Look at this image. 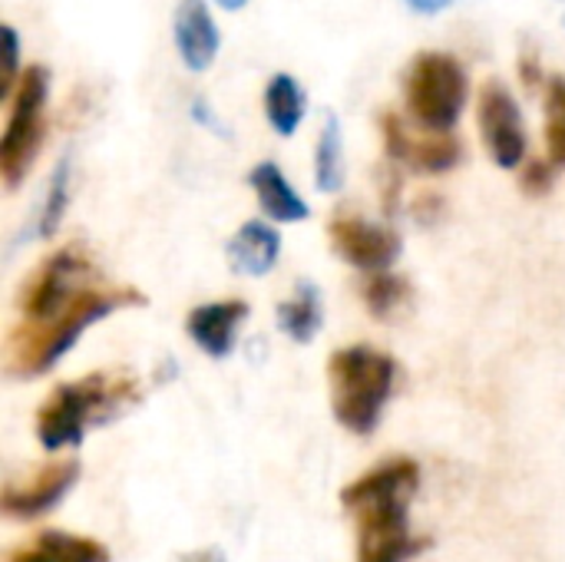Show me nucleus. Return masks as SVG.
Here are the masks:
<instances>
[{
    "instance_id": "f257e3e1",
    "label": "nucleus",
    "mask_w": 565,
    "mask_h": 562,
    "mask_svg": "<svg viewBox=\"0 0 565 562\" xmlns=\"http://www.w3.org/2000/svg\"><path fill=\"white\" fill-rule=\"evenodd\" d=\"M17 305L20 325L7 338V371L13 378H40L89 325L122 308H142L146 295L129 285H103L86 252L66 245L33 268Z\"/></svg>"
},
{
    "instance_id": "f03ea898",
    "label": "nucleus",
    "mask_w": 565,
    "mask_h": 562,
    "mask_svg": "<svg viewBox=\"0 0 565 562\" xmlns=\"http://www.w3.org/2000/svg\"><path fill=\"white\" fill-rule=\"evenodd\" d=\"M417 487V464L397 457L341 490L344 510L358 517V562H407L424 550L407 523V507Z\"/></svg>"
},
{
    "instance_id": "7ed1b4c3",
    "label": "nucleus",
    "mask_w": 565,
    "mask_h": 562,
    "mask_svg": "<svg viewBox=\"0 0 565 562\" xmlns=\"http://www.w3.org/2000/svg\"><path fill=\"white\" fill-rule=\"evenodd\" d=\"M136 397L139 384L129 374L93 371L79 381L60 384L36 411V441L50 454L63 447H79L93 424L109 421L122 407L136 404Z\"/></svg>"
},
{
    "instance_id": "20e7f679",
    "label": "nucleus",
    "mask_w": 565,
    "mask_h": 562,
    "mask_svg": "<svg viewBox=\"0 0 565 562\" xmlns=\"http://www.w3.org/2000/svg\"><path fill=\"white\" fill-rule=\"evenodd\" d=\"M328 378H331L334 421L358 437L374 434L394 394V381H397L394 358L367 344L341 348L328 361Z\"/></svg>"
},
{
    "instance_id": "39448f33",
    "label": "nucleus",
    "mask_w": 565,
    "mask_h": 562,
    "mask_svg": "<svg viewBox=\"0 0 565 562\" xmlns=\"http://www.w3.org/2000/svg\"><path fill=\"white\" fill-rule=\"evenodd\" d=\"M404 93H407V109L424 129L447 132L467 106L470 83L463 66L450 53L427 50L411 60L404 76Z\"/></svg>"
},
{
    "instance_id": "423d86ee",
    "label": "nucleus",
    "mask_w": 565,
    "mask_h": 562,
    "mask_svg": "<svg viewBox=\"0 0 565 562\" xmlns=\"http://www.w3.org/2000/svg\"><path fill=\"white\" fill-rule=\"evenodd\" d=\"M43 103H46V70L26 66L17 83L10 119L0 139V176L7 189H17L30 172L43 146Z\"/></svg>"
},
{
    "instance_id": "0eeeda50",
    "label": "nucleus",
    "mask_w": 565,
    "mask_h": 562,
    "mask_svg": "<svg viewBox=\"0 0 565 562\" xmlns=\"http://www.w3.org/2000/svg\"><path fill=\"white\" fill-rule=\"evenodd\" d=\"M480 132L487 142V152L500 169H516L526 159V129L516 96L490 79L480 93Z\"/></svg>"
},
{
    "instance_id": "6e6552de",
    "label": "nucleus",
    "mask_w": 565,
    "mask_h": 562,
    "mask_svg": "<svg viewBox=\"0 0 565 562\" xmlns=\"http://www.w3.org/2000/svg\"><path fill=\"white\" fill-rule=\"evenodd\" d=\"M328 238L338 258L367 275L387 272L401 255V238L391 229L364 222L358 215H334L328 225Z\"/></svg>"
},
{
    "instance_id": "1a4fd4ad",
    "label": "nucleus",
    "mask_w": 565,
    "mask_h": 562,
    "mask_svg": "<svg viewBox=\"0 0 565 562\" xmlns=\"http://www.w3.org/2000/svg\"><path fill=\"white\" fill-rule=\"evenodd\" d=\"M381 129H384L387 156L394 162H407L417 172H447L463 156V146H460L457 136H447V132H437V129L430 136H417L394 113L381 116Z\"/></svg>"
},
{
    "instance_id": "9d476101",
    "label": "nucleus",
    "mask_w": 565,
    "mask_h": 562,
    "mask_svg": "<svg viewBox=\"0 0 565 562\" xmlns=\"http://www.w3.org/2000/svg\"><path fill=\"white\" fill-rule=\"evenodd\" d=\"M79 480V464L76 460H60V464H46L43 470H36L26 484H7L0 507L7 517L13 520H33L50 513Z\"/></svg>"
},
{
    "instance_id": "9b49d317",
    "label": "nucleus",
    "mask_w": 565,
    "mask_h": 562,
    "mask_svg": "<svg viewBox=\"0 0 565 562\" xmlns=\"http://www.w3.org/2000/svg\"><path fill=\"white\" fill-rule=\"evenodd\" d=\"M172 40L182 56V63L192 73H205L218 56V26L205 7V0H179L172 17Z\"/></svg>"
},
{
    "instance_id": "f8f14e48",
    "label": "nucleus",
    "mask_w": 565,
    "mask_h": 562,
    "mask_svg": "<svg viewBox=\"0 0 565 562\" xmlns=\"http://www.w3.org/2000/svg\"><path fill=\"white\" fill-rule=\"evenodd\" d=\"M245 318H248L245 301H209V305H199V308L189 311L185 331L209 358L222 361V358L232 354L235 335H238Z\"/></svg>"
},
{
    "instance_id": "ddd939ff",
    "label": "nucleus",
    "mask_w": 565,
    "mask_h": 562,
    "mask_svg": "<svg viewBox=\"0 0 565 562\" xmlns=\"http://www.w3.org/2000/svg\"><path fill=\"white\" fill-rule=\"evenodd\" d=\"M281 255V235L275 225L268 222H245L225 245V258L232 265L235 275H248V278H262L275 268Z\"/></svg>"
},
{
    "instance_id": "4468645a",
    "label": "nucleus",
    "mask_w": 565,
    "mask_h": 562,
    "mask_svg": "<svg viewBox=\"0 0 565 562\" xmlns=\"http://www.w3.org/2000/svg\"><path fill=\"white\" fill-rule=\"evenodd\" d=\"M248 185L255 189V199L271 222H305L311 215L308 202L295 192V185L285 179V172L268 159L248 172Z\"/></svg>"
},
{
    "instance_id": "2eb2a0df",
    "label": "nucleus",
    "mask_w": 565,
    "mask_h": 562,
    "mask_svg": "<svg viewBox=\"0 0 565 562\" xmlns=\"http://www.w3.org/2000/svg\"><path fill=\"white\" fill-rule=\"evenodd\" d=\"M10 562H109V550L99 540L73 533H40L26 550L13 553Z\"/></svg>"
},
{
    "instance_id": "dca6fc26",
    "label": "nucleus",
    "mask_w": 565,
    "mask_h": 562,
    "mask_svg": "<svg viewBox=\"0 0 565 562\" xmlns=\"http://www.w3.org/2000/svg\"><path fill=\"white\" fill-rule=\"evenodd\" d=\"M275 318H278V328H281L291 341H298V344L315 341V335H318L321 325H324L321 288H318L315 282H298L295 295H291L288 301L278 305Z\"/></svg>"
},
{
    "instance_id": "f3484780",
    "label": "nucleus",
    "mask_w": 565,
    "mask_h": 562,
    "mask_svg": "<svg viewBox=\"0 0 565 562\" xmlns=\"http://www.w3.org/2000/svg\"><path fill=\"white\" fill-rule=\"evenodd\" d=\"M308 109V96L291 73H275L265 86V116L278 136H295Z\"/></svg>"
},
{
    "instance_id": "a211bd4d",
    "label": "nucleus",
    "mask_w": 565,
    "mask_h": 562,
    "mask_svg": "<svg viewBox=\"0 0 565 562\" xmlns=\"http://www.w3.org/2000/svg\"><path fill=\"white\" fill-rule=\"evenodd\" d=\"M315 182L321 192L334 195L344 185V142H341V123L334 113L324 116L318 149H315Z\"/></svg>"
},
{
    "instance_id": "6ab92c4d",
    "label": "nucleus",
    "mask_w": 565,
    "mask_h": 562,
    "mask_svg": "<svg viewBox=\"0 0 565 562\" xmlns=\"http://www.w3.org/2000/svg\"><path fill=\"white\" fill-rule=\"evenodd\" d=\"M70 176H73V166H70V156H63L53 166L50 182H46V195H43V205L36 215V238L56 235V229L66 215V205H70Z\"/></svg>"
},
{
    "instance_id": "aec40b11",
    "label": "nucleus",
    "mask_w": 565,
    "mask_h": 562,
    "mask_svg": "<svg viewBox=\"0 0 565 562\" xmlns=\"http://www.w3.org/2000/svg\"><path fill=\"white\" fill-rule=\"evenodd\" d=\"M546 149L550 162L565 169V76L546 83Z\"/></svg>"
},
{
    "instance_id": "412c9836",
    "label": "nucleus",
    "mask_w": 565,
    "mask_h": 562,
    "mask_svg": "<svg viewBox=\"0 0 565 562\" xmlns=\"http://www.w3.org/2000/svg\"><path fill=\"white\" fill-rule=\"evenodd\" d=\"M361 298L374 318H391L401 308V301L407 298V285H404V278H394L391 272H374L371 282L361 288Z\"/></svg>"
},
{
    "instance_id": "4be33fe9",
    "label": "nucleus",
    "mask_w": 565,
    "mask_h": 562,
    "mask_svg": "<svg viewBox=\"0 0 565 562\" xmlns=\"http://www.w3.org/2000/svg\"><path fill=\"white\" fill-rule=\"evenodd\" d=\"M3 30V70H0V99L10 96V89L17 86V60H20V40H17V30L10 23L0 26Z\"/></svg>"
},
{
    "instance_id": "5701e85b",
    "label": "nucleus",
    "mask_w": 565,
    "mask_h": 562,
    "mask_svg": "<svg viewBox=\"0 0 565 562\" xmlns=\"http://www.w3.org/2000/svg\"><path fill=\"white\" fill-rule=\"evenodd\" d=\"M553 185V162L543 159H530L523 169V192L526 195H546Z\"/></svg>"
},
{
    "instance_id": "b1692460",
    "label": "nucleus",
    "mask_w": 565,
    "mask_h": 562,
    "mask_svg": "<svg viewBox=\"0 0 565 562\" xmlns=\"http://www.w3.org/2000/svg\"><path fill=\"white\" fill-rule=\"evenodd\" d=\"M192 116H195L205 129H215L218 136H228V129L215 119V113H209V106H205L202 99H192Z\"/></svg>"
},
{
    "instance_id": "393cba45",
    "label": "nucleus",
    "mask_w": 565,
    "mask_h": 562,
    "mask_svg": "<svg viewBox=\"0 0 565 562\" xmlns=\"http://www.w3.org/2000/svg\"><path fill=\"white\" fill-rule=\"evenodd\" d=\"M520 73H523V83H526V86H536V83L543 79V73H540V56H536V53H523Z\"/></svg>"
},
{
    "instance_id": "a878e982",
    "label": "nucleus",
    "mask_w": 565,
    "mask_h": 562,
    "mask_svg": "<svg viewBox=\"0 0 565 562\" xmlns=\"http://www.w3.org/2000/svg\"><path fill=\"white\" fill-rule=\"evenodd\" d=\"M414 13H424V17H434V13H444L447 7H454L457 0H404Z\"/></svg>"
},
{
    "instance_id": "bb28decb",
    "label": "nucleus",
    "mask_w": 565,
    "mask_h": 562,
    "mask_svg": "<svg viewBox=\"0 0 565 562\" xmlns=\"http://www.w3.org/2000/svg\"><path fill=\"white\" fill-rule=\"evenodd\" d=\"M179 562H228V560H225V553H222V550H215V547H205V550H195V553L182 556Z\"/></svg>"
},
{
    "instance_id": "cd10ccee",
    "label": "nucleus",
    "mask_w": 565,
    "mask_h": 562,
    "mask_svg": "<svg viewBox=\"0 0 565 562\" xmlns=\"http://www.w3.org/2000/svg\"><path fill=\"white\" fill-rule=\"evenodd\" d=\"M215 3H218L222 10H242V7H245L248 0H215Z\"/></svg>"
},
{
    "instance_id": "c85d7f7f",
    "label": "nucleus",
    "mask_w": 565,
    "mask_h": 562,
    "mask_svg": "<svg viewBox=\"0 0 565 562\" xmlns=\"http://www.w3.org/2000/svg\"><path fill=\"white\" fill-rule=\"evenodd\" d=\"M563 23H565V20H563Z\"/></svg>"
},
{
    "instance_id": "c756f323",
    "label": "nucleus",
    "mask_w": 565,
    "mask_h": 562,
    "mask_svg": "<svg viewBox=\"0 0 565 562\" xmlns=\"http://www.w3.org/2000/svg\"><path fill=\"white\" fill-rule=\"evenodd\" d=\"M563 3H565V0H563Z\"/></svg>"
}]
</instances>
